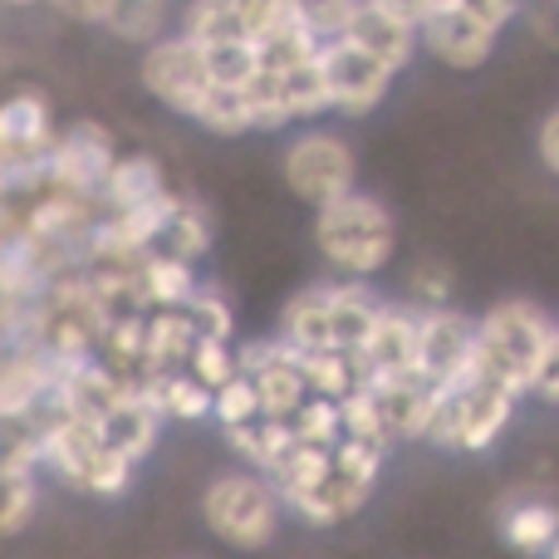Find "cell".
Instances as JSON below:
<instances>
[{"instance_id":"1","label":"cell","mask_w":559,"mask_h":559,"mask_svg":"<svg viewBox=\"0 0 559 559\" xmlns=\"http://www.w3.org/2000/svg\"><path fill=\"white\" fill-rule=\"evenodd\" d=\"M314 251L334 280L373 285L397 255V222L373 192L354 187V192L314 206Z\"/></svg>"},{"instance_id":"2","label":"cell","mask_w":559,"mask_h":559,"mask_svg":"<svg viewBox=\"0 0 559 559\" xmlns=\"http://www.w3.org/2000/svg\"><path fill=\"white\" fill-rule=\"evenodd\" d=\"M373 309L378 289L368 280H319V285H305L299 295L285 299L275 334L289 348H344V354H354L358 338L373 324Z\"/></svg>"},{"instance_id":"3","label":"cell","mask_w":559,"mask_h":559,"mask_svg":"<svg viewBox=\"0 0 559 559\" xmlns=\"http://www.w3.org/2000/svg\"><path fill=\"white\" fill-rule=\"evenodd\" d=\"M555 334V314L545 305L525 295L496 299L481 319H476V358L472 373L486 378V383L506 388V393L525 397V383H531V368L540 358L545 338Z\"/></svg>"},{"instance_id":"4","label":"cell","mask_w":559,"mask_h":559,"mask_svg":"<svg viewBox=\"0 0 559 559\" xmlns=\"http://www.w3.org/2000/svg\"><path fill=\"white\" fill-rule=\"evenodd\" d=\"M515 403L521 397L506 393V388L486 383V378H462L452 388H437L432 417H427V447H442V452H462V456H481L491 452L506 437V427L515 423Z\"/></svg>"},{"instance_id":"5","label":"cell","mask_w":559,"mask_h":559,"mask_svg":"<svg viewBox=\"0 0 559 559\" xmlns=\"http://www.w3.org/2000/svg\"><path fill=\"white\" fill-rule=\"evenodd\" d=\"M202 521L231 550H265L280 535L285 501H280L271 476L251 472V466H236V472H222L202 491Z\"/></svg>"},{"instance_id":"6","label":"cell","mask_w":559,"mask_h":559,"mask_svg":"<svg viewBox=\"0 0 559 559\" xmlns=\"http://www.w3.org/2000/svg\"><path fill=\"white\" fill-rule=\"evenodd\" d=\"M280 173H285V187L305 206H324V202H334V197H344L358 187V157H354V143H348L344 133L305 123L285 143Z\"/></svg>"},{"instance_id":"7","label":"cell","mask_w":559,"mask_h":559,"mask_svg":"<svg viewBox=\"0 0 559 559\" xmlns=\"http://www.w3.org/2000/svg\"><path fill=\"white\" fill-rule=\"evenodd\" d=\"M319 79H324V98H329V114L338 118H368L388 104L393 94L397 74L388 64H378L373 55H364L358 45L348 39H324L314 55Z\"/></svg>"},{"instance_id":"8","label":"cell","mask_w":559,"mask_h":559,"mask_svg":"<svg viewBox=\"0 0 559 559\" xmlns=\"http://www.w3.org/2000/svg\"><path fill=\"white\" fill-rule=\"evenodd\" d=\"M138 79H143L147 94H153L163 108H173L177 118H197V108H202L206 94L216 88L212 74H206V64H202V49H197L187 35H177V29L143 49Z\"/></svg>"},{"instance_id":"9","label":"cell","mask_w":559,"mask_h":559,"mask_svg":"<svg viewBox=\"0 0 559 559\" xmlns=\"http://www.w3.org/2000/svg\"><path fill=\"white\" fill-rule=\"evenodd\" d=\"M114 157H118V143L104 123H69V128H59L45 153V182L69 197L94 202Z\"/></svg>"},{"instance_id":"10","label":"cell","mask_w":559,"mask_h":559,"mask_svg":"<svg viewBox=\"0 0 559 559\" xmlns=\"http://www.w3.org/2000/svg\"><path fill=\"white\" fill-rule=\"evenodd\" d=\"M476 358V319H466L462 309H417V368L427 388H452L462 378H472Z\"/></svg>"},{"instance_id":"11","label":"cell","mask_w":559,"mask_h":559,"mask_svg":"<svg viewBox=\"0 0 559 559\" xmlns=\"http://www.w3.org/2000/svg\"><path fill=\"white\" fill-rule=\"evenodd\" d=\"M354 364L364 378H417V309L403 299H378L373 324L354 348Z\"/></svg>"},{"instance_id":"12","label":"cell","mask_w":559,"mask_h":559,"mask_svg":"<svg viewBox=\"0 0 559 559\" xmlns=\"http://www.w3.org/2000/svg\"><path fill=\"white\" fill-rule=\"evenodd\" d=\"M236 364L241 373L255 383L261 397V417H285L305 403V378H299V348H289L280 334L271 338H251V344H236Z\"/></svg>"},{"instance_id":"13","label":"cell","mask_w":559,"mask_h":559,"mask_svg":"<svg viewBox=\"0 0 559 559\" xmlns=\"http://www.w3.org/2000/svg\"><path fill=\"white\" fill-rule=\"evenodd\" d=\"M496 45H501V35L486 29L481 20H472L466 10H456L452 0L417 25V55L437 59L442 69H456V74H472V69L491 64Z\"/></svg>"},{"instance_id":"14","label":"cell","mask_w":559,"mask_h":559,"mask_svg":"<svg viewBox=\"0 0 559 559\" xmlns=\"http://www.w3.org/2000/svg\"><path fill=\"white\" fill-rule=\"evenodd\" d=\"M338 39L358 45L364 55H373L378 64L393 69V74H403V69L417 59V25H407L403 15H393V10H383L378 0H358L354 20L344 25Z\"/></svg>"},{"instance_id":"15","label":"cell","mask_w":559,"mask_h":559,"mask_svg":"<svg viewBox=\"0 0 559 559\" xmlns=\"http://www.w3.org/2000/svg\"><path fill=\"white\" fill-rule=\"evenodd\" d=\"M368 397H373L378 417H383L388 442H423L427 417H432L437 388H427L423 378H364Z\"/></svg>"},{"instance_id":"16","label":"cell","mask_w":559,"mask_h":559,"mask_svg":"<svg viewBox=\"0 0 559 559\" xmlns=\"http://www.w3.org/2000/svg\"><path fill=\"white\" fill-rule=\"evenodd\" d=\"M167 192H173V187H167L163 163H157L153 153H118L104 187H98L94 206L98 212H138V206H153L157 197H167Z\"/></svg>"},{"instance_id":"17","label":"cell","mask_w":559,"mask_h":559,"mask_svg":"<svg viewBox=\"0 0 559 559\" xmlns=\"http://www.w3.org/2000/svg\"><path fill=\"white\" fill-rule=\"evenodd\" d=\"M212 212H206L202 202H192V197H167L163 206V222H157L153 231V246L147 251H163V255H177V261L197 265L206 261V251H212Z\"/></svg>"},{"instance_id":"18","label":"cell","mask_w":559,"mask_h":559,"mask_svg":"<svg viewBox=\"0 0 559 559\" xmlns=\"http://www.w3.org/2000/svg\"><path fill=\"white\" fill-rule=\"evenodd\" d=\"M98 437H104L114 452H123L128 462L143 466L147 456L157 452V442H163V417H157L138 393H123L104 417H98Z\"/></svg>"},{"instance_id":"19","label":"cell","mask_w":559,"mask_h":559,"mask_svg":"<svg viewBox=\"0 0 559 559\" xmlns=\"http://www.w3.org/2000/svg\"><path fill=\"white\" fill-rule=\"evenodd\" d=\"M496 531L515 555H545L559 535V506L545 501V496H515V501L501 506Z\"/></svg>"},{"instance_id":"20","label":"cell","mask_w":559,"mask_h":559,"mask_svg":"<svg viewBox=\"0 0 559 559\" xmlns=\"http://www.w3.org/2000/svg\"><path fill=\"white\" fill-rule=\"evenodd\" d=\"M368 501H373V486H358V481H348L344 472L329 466L324 481H319L314 491H305L299 501H289L285 511H295L305 525H344V521H354Z\"/></svg>"},{"instance_id":"21","label":"cell","mask_w":559,"mask_h":559,"mask_svg":"<svg viewBox=\"0 0 559 559\" xmlns=\"http://www.w3.org/2000/svg\"><path fill=\"white\" fill-rule=\"evenodd\" d=\"M197 344V329L187 324L182 309H147L143 314V378L147 373H177Z\"/></svg>"},{"instance_id":"22","label":"cell","mask_w":559,"mask_h":559,"mask_svg":"<svg viewBox=\"0 0 559 559\" xmlns=\"http://www.w3.org/2000/svg\"><path fill=\"white\" fill-rule=\"evenodd\" d=\"M98 29H108V35L123 39V45L147 49L153 39L177 29V10H173V0H108Z\"/></svg>"},{"instance_id":"23","label":"cell","mask_w":559,"mask_h":559,"mask_svg":"<svg viewBox=\"0 0 559 559\" xmlns=\"http://www.w3.org/2000/svg\"><path fill=\"white\" fill-rule=\"evenodd\" d=\"M222 437L236 462L261 476H271L280 466V456L295 447V432H289L285 417H255V423H241V427H222Z\"/></svg>"},{"instance_id":"24","label":"cell","mask_w":559,"mask_h":559,"mask_svg":"<svg viewBox=\"0 0 559 559\" xmlns=\"http://www.w3.org/2000/svg\"><path fill=\"white\" fill-rule=\"evenodd\" d=\"M197 285H202L197 265L177 261V255L143 251V261H138V295H143V309H182Z\"/></svg>"},{"instance_id":"25","label":"cell","mask_w":559,"mask_h":559,"mask_svg":"<svg viewBox=\"0 0 559 559\" xmlns=\"http://www.w3.org/2000/svg\"><path fill=\"white\" fill-rule=\"evenodd\" d=\"M299 378H305L309 397H329V403L348 397L364 383L354 354H344V348H299Z\"/></svg>"},{"instance_id":"26","label":"cell","mask_w":559,"mask_h":559,"mask_svg":"<svg viewBox=\"0 0 559 559\" xmlns=\"http://www.w3.org/2000/svg\"><path fill=\"white\" fill-rule=\"evenodd\" d=\"M39 506V486L29 466H0V535H15L29 525Z\"/></svg>"},{"instance_id":"27","label":"cell","mask_w":559,"mask_h":559,"mask_svg":"<svg viewBox=\"0 0 559 559\" xmlns=\"http://www.w3.org/2000/svg\"><path fill=\"white\" fill-rule=\"evenodd\" d=\"M138 476V462H128L123 452H114L108 442H98V452L88 456L84 476H79L74 491H88V496H104V501H114V496H123L128 486H133Z\"/></svg>"},{"instance_id":"28","label":"cell","mask_w":559,"mask_h":559,"mask_svg":"<svg viewBox=\"0 0 559 559\" xmlns=\"http://www.w3.org/2000/svg\"><path fill=\"white\" fill-rule=\"evenodd\" d=\"M182 314H187V324L197 329V338H236V309L216 285H197L192 295H187Z\"/></svg>"},{"instance_id":"29","label":"cell","mask_w":559,"mask_h":559,"mask_svg":"<svg viewBox=\"0 0 559 559\" xmlns=\"http://www.w3.org/2000/svg\"><path fill=\"white\" fill-rule=\"evenodd\" d=\"M452 289H456V275L447 261H413L403 275V305L442 309V305H452Z\"/></svg>"},{"instance_id":"30","label":"cell","mask_w":559,"mask_h":559,"mask_svg":"<svg viewBox=\"0 0 559 559\" xmlns=\"http://www.w3.org/2000/svg\"><path fill=\"white\" fill-rule=\"evenodd\" d=\"M197 49H202V64L216 88H246L255 79V45L222 39V45H197Z\"/></svg>"},{"instance_id":"31","label":"cell","mask_w":559,"mask_h":559,"mask_svg":"<svg viewBox=\"0 0 559 559\" xmlns=\"http://www.w3.org/2000/svg\"><path fill=\"white\" fill-rule=\"evenodd\" d=\"M289 432H295V442L334 447L338 437H344V423H338V403H329V397H305V403L289 413Z\"/></svg>"},{"instance_id":"32","label":"cell","mask_w":559,"mask_h":559,"mask_svg":"<svg viewBox=\"0 0 559 559\" xmlns=\"http://www.w3.org/2000/svg\"><path fill=\"white\" fill-rule=\"evenodd\" d=\"M261 417V397H255V383L236 368L222 388H212V423L216 427H241Z\"/></svg>"},{"instance_id":"33","label":"cell","mask_w":559,"mask_h":559,"mask_svg":"<svg viewBox=\"0 0 559 559\" xmlns=\"http://www.w3.org/2000/svg\"><path fill=\"white\" fill-rule=\"evenodd\" d=\"M182 368H187V373H192L202 388H222L226 378L241 368V364H236V338H197Z\"/></svg>"},{"instance_id":"34","label":"cell","mask_w":559,"mask_h":559,"mask_svg":"<svg viewBox=\"0 0 559 559\" xmlns=\"http://www.w3.org/2000/svg\"><path fill=\"white\" fill-rule=\"evenodd\" d=\"M338 423H344V437H354V442H373V447H383V452H393V442H388V432H383V417H378L364 383L348 397H338Z\"/></svg>"},{"instance_id":"35","label":"cell","mask_w":559,"mask_h":559,"mask_svg":"<svg viewBox=\"0 0 559 559\" xmlns=\"http://www.w3.org/2000/svg\"><path fill=\"white\" fill-rule=\"evenodd\" d=\"M354 10H358V0H289V15H295L319 45L344 35V25L354 20Z\"/></svg>"},{"instance_id":"36","label":"cell","mask_w":559,"mask_h":559,"mask_svg":"<svg viewBox=\"0 0 559 559\" xmlns=\"http://www.w3.org/2000/svg\"><path fill=\"white\" fill-rule=\"evenodd\" d=\"M525 393H531L535 403H545V407H559V324H555V334L545 338L540 358H535Z\"/></svg>"},{"instance_id":"37","label":"cell","mask_w":559,"mask_h":559,"mask_svg":"<svg viewBox=\"0 0 559 559\" xmlns=\"http://www.w3.org/2000/svg\"><path fill=\"white\" fill-rule=\"evenodd\" d=\"M456 10H466L472 20H481L486 29H496V35H506V29L521 20L525 0H452Z\"/></svg>"},{"instance_id":"38","label":"cell","mask_w":559,"mask_h":559,"mask_svg":"<svg viewBox=\"0 0 559 559\" xmlns=\"http://www.w3.org/2000/svg\"><path fill=\"white\" fill-rule=\"evenodd\" d=\"M535 157H540V167L559 182V104L535 123Z\"/></svg>"},{"instance_id":"39","label":"cell","mask_w":559,"mask_h":559,"mask_svg":"<svg viewBox=\"0 0 559 559\" xmlns=\"http://www.w3.org/2000/svg\"><path fill=\"white\" fill-rule=\"evenodd\" d=\"M521 20L531 25V35H535V39H545V45H555V49H559V0H545V5H531V0H525Z\"/></svg>"},{"instance_id":"40","label":"cell","mask_w":559,"mask_h":559,"mask_svg":"<svg viewBox=\"0 0 559 559\" xmlns=\"http://www.w3.org/2000/svg\"><path fill=\"white\" fill-rule=\"evenodd\" d=\"M45 5H55L64 20H74V25H98L104 20V5L108 0H45Z\"/></svg>"},{"instance_id":"41","label":"cell","mask_w":559,"mask_h":559,"mask_svg":"<svg viewBox=\"0 0 559 559\" xmlns=\"http://www.w3.org/2000/svg\"><path fill=\"white\" fill-rule=\"evenodd\" d=\"M378 5L393 10V15H403L407 25H423V20L432 15V10H442V5H447V0H378Z\"/></svg>"},{"instance_id":"42","label":"cell","mask_w":559,"mask_h":559,"mask_svg":"<svg viewBox=\"0 0 559 559\" xmlns=\"http://www.w3.org/2000/svg\"><path fill=\"white\" fill-rule=\"evenodd\" d=\"M0 5H10V10H29V5H45V0H0Z\"/></svg>"}]
</instances>
